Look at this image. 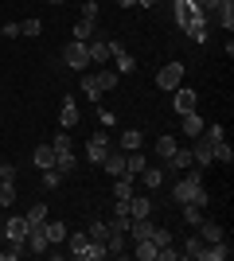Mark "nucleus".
Wrapping results in <instances>:
<instances>
[{"label":"nucleus","mask_w":234,"mask_h":261,"mask_svg":"<svg viewBox=\"0 0 234 261\" xmlns=\"http://www.w3.org/2000/svg\"><path fill=\"white\" fill-rule=\"evenodd\" d=\"M101 257H110V253H106V242H94V238H90L78 261H101Z\"/></svg>","instance_id":"nucleus-24"},{"label":"nucleus","mask_w":234,"mask_h":261,"mask_svg":"<svg viewBox=\"0 0 234 261\" xmlns=\"http://www.w3.org/2000/svg\"><path fill=\"white\" fill-rule=\"evenodd\" d=\"M110 230H113V234H125V230H129V218H125V215H113L110 218Z\"/></svg>","instance_id":"nucleus-43"},{"label":"nucleus","mask_w":234,"mask_h":261,"mask_svg":"<svg viewBox=\"0 0 234 261\" xmlns=\"http://www.w3.org/2000/svg\"><path fill=\"white\" fill-rule=\"evenodd\" d=\"M94 78H98V90H113V86H117V78H121V74H117V70H110V66H101V70H98V74H94Z\"/></svg>","instance_id":"nucleus-29"},{"label":"nucleus","mask_w":234,"mask_h":261,"mask_svg":"<svg viewBox=\"0 0 234 261\" xmlns=\"http://www.w3.org/2000/svg\"><path fill=\"white\" fill-rule=\"evenodd\" d=\"M203 125H207V121L199 117V109H195V113H184V137H199Z\"/></svg>","instance_id":"nucleus-23"},{"label":"nucleus","mask_w":234,"mask_h":261,"mask_svg":"<svg viewBox=\"0 0 234 261\" xmlns=\"http://www.w3.org/2000/svg\"><path fill=\"white\" fill-rule=\"evenodd\" d=\"M191 141H195V144H191V160L199 164V168H207V164L215 160V141L207 137V133H199V137H191Z\"/></svg>","instance_id":"nucleus-3"},{"label":"nucleus","mask_w":234,"mask_h":261,"mask_svg":"<svg viewBox=\"0 0 234 261\" xmlns=\"http://www.w3.org/2000/svg\"><path fill=\"white\" fill-rule=\"evenodd\" d=\"M4 238L12 246H23L28 242V218H8V226H4Z\"/></svg>","instance_id":"nucleus-8"},{"label":"nucleus","mask_w":234,"mask_h":261,"mask_svg":"<svg viewBox=\"0 0 234 261\" xmlns=\"http://www.w3.org/2000/svg\"><path fill=\"white\" fill-rule=\"evenodd\" d=\"M106 148H110V137H106V133H90V141H86V160L101 164V156H106Z\"/></svg>","instance_id":"nucleus-7"},{"label":"nucleus","mask_w":234,"mask_h":261,"mask_svg":"<svg viewBox=\"0 0 234 261\" xmlns=\"http://www.w3.org/2000/svg\"><path fill=\"white\" fill-rule=\"evenodd\" d=\"M94 32H98V23H94V20H78L74 23V39H78V43H90Z\"/></svg>","instance_id":"nucleus-27"},{"label":"nucleus","mask_w":234,"mask_h":261,"mask_svg":"<svg viewBox=\"0 0 234 261\" xmlns=\"http://www.w3.org/2000/svg\"><path fill=\"white\" fill-rule=\"evenodd\" d=\"M156 253H160V250H156L152 238H137V242H133V257H137V261H156Z\"/></svg>","instance_id":"nucleus-12"},{"label":"nucleus","mask_w":234,"mask_h":261,"mask_svg":"<svg viewBox=\"0 0 234 261\" xmlns=\"http://www.w3.org/2000/svg\"><path fill=\"white\" fill-rule=\"evenodd\" d=\"M82 20H94V23H98V0H82Z\"/></svg>","instance_id":"nucleus-41"},{"label":"nucleus","mask_w":234,"mask_h":261,"mask_svg":"<svg viewBox=\"0 0 234 261\" xmlns=\"http://www.w3.org/2000/svg\"><path fill=\"white\" fill-rule=\"evenodd\" d=\"M86 242H90V234H70V257H82Z\"/></svg>","instance_id":"nucleus-36"},{"label":"nucleus","mask_w":234,"mask_h":261,"mask_svg":"<svg viewBox=\"0 0 234 261\" xmlns=\"http://www.w3.org/2000/svg\"><path fill=\"white\" fill-rule=\"evenodd\" d=\"M176 148H179V144H176V137H168V133L160 137V141H156V156H164V160H168L172 152H176Z\"/></svg>","instance_id":"nucleus-34"},{"label":"nucleus","mask_w":234,"mask_h":261,"mask_svg":"<svg viewBox=\"0 0 234 261\" xmlns=\"http://www.w3.org/2000/svg\"><path fill=\"white\" fill-rule=\"evenodd\" d=\"M141 184H145V187H160V184H164V172H160V168H152V164H148L145 172H141Z\"/></svg>","instance_id":"nucleus-32"},{"label":"nucleus","mask_w":234,"mask_h":261,"mask_svg":"<svg viewBox=\"0 0 234 261\" xmlns=\"http://www.w3.org/2000/svg\"><path fill=\"white\" fill-rule=\"evenodd\" d=\"M86 234H90L94 242H110V234H113V230H110V222H106V218H94Z\"/></svg>","instance_id":"nucleus-26"},{"label":"nucleus","mask_w":234,"mask_h":261,"mask_svg":"<svg viewBox=\"0 0 234 261\" xmlns=\"http://www.w3.org/2000/svg\"><path fill=\"white\" fill-rule=\"evenodd\" d=\"M35 168H39V172L55 168V148H51V144H39V148H35Z\"/></svg>","instance_id":"nucleus-20"},{"label":"nucleus","mask_w":234,"mask_h":261,"mask_svg":"<svg viewBox=\"0 0 234 261\" xmlns=\"http://www.w3.org/2000/svg\"><path fill=\"white\" fill-rule=\"evenodd\" d=\"M117 4H121V8H133V4H137V0H117Z\"/></svg>","instance_id":"nucleus-49"},{"label":"nucleus","mask_w":234,"mask_h":261,"mask_svg":"<svg viewBox=\"0 0 234 261\" xmlns=\"http://www.w3.org/2000/svg\"><path fill=\"white\" fill-rule=\"evenodd\" d=\"M51 148H55V152H70V129H63L55 137V141H51Z\"/></svg>","instance_id":"nucleus-40"},{"label":"nucleus","mask_w":234,"mask_h":261,"mask_svg":"<svg viewBox=\"0 0 234 261\" xmlns=\"http://www.w3.org/2000/svg\"><path fill=\"white\" fill-rule=\"evenodd\" d=\"M59 184H63V175H59L55 168H47L43 172V187H59Z\"/></svg>","instance_id":"nucleus-44"},{"label":"nucleus","mask_w":234,"mask_h":261,"mask_svg":"<svg viewBox=\"0 0 234 261\" xmlns=\"http://www.w3.org/2000/svg\"><path fill=\"white\" fill-rule=\"evenodd\" d=\"M179 211H184V222H188V226H199L203 222V207H195V203H179Z\"/></svg>","instance_id":"nucleus-30"},{"label":"nucleus","mask_w":234,"mask_h":261,"mask_svg":"<svg viewBox=\"0 0 234 261\" xmlns=\"http://www.w3.org/2000/svg\"><path fill=\"white\" fill-rule=\"evenodd\" d=\"M23 218H28V226H39V222H43V218H47V207H43V203H35V207L28 211V215H23Z\"/></svg>","instance_id":"nucleus-37"},{"label":"nucleus","mask_w":234,"mask_h":261,"mask_svg":"<svg viewBox=\"0 0 234 261\" xmlns=\"http://www.w3.org/2000/svg\"><path fill=\"white\" fill-rule=\"evenodd\" d=\"M43 230H47V242H51V246H59V242L67 238V226L55 222V218H43Z\"/></svg>","instance_id":"nucleus-22"},{"label":"nucleus","mask_w":234,"mask_h":261,"mask_svg":"<svg viewBox=\"0 0 234 261\" xmlns=\"http://www.w3.org/2000/svg\"><path fill=\"white\" fill-rule=\"evenodd\" d=\"M219 20H223V28H226V32L234 28V12H230V0H223V4H219Z\"/></svg>","instance_id":"nucleus-39"},{"label":"nucleus","mask_w":234,"mask_h":261,"mask_svg":"<svg viewBox=\"0 0 234 261\" xmlns=\"http://www.w3.org/2000/svg\"><path fill=\"white\" fill-rule=\"evenodd\" d=\"M137 4H141V8H152V4H156V0H137Z\"/></svg>","instance_id":"nucleus-47"},{"label":"nucleus","mask_w":234,"mask_h":261,"mask_svg":"<svg viewBox=\"0 0 234 261\" xmlns=\"http://www.w3.org/2000/svg\"><path fill=\"white\" fill-rule=\"evenodd\" d=\"M133 195V175H113V199H129Z\"/></svg>","instance_id":"nucleus-25"},{"label":"nucleus","mask_w":234,"mask_h":261,"mask_svg":"<svg viewBox=\"0 0 234 261\" xmlns=\"http://www.w3.org/2000/svg\"><path fill=\"white\" fill-rule=\"evenodd\" d=\"M82 94H86V98H94V101L101 98V90H98V78H94V74H86V70H82Z\"/></svg>","instance_id":"nucleus-33"},{"label":"nucleus","mask_w":234,"mask_h":261,"mask_svg":"<svg viewBox=\"0 0 234 261\" xmlns=\"http://www.w3.org/2000/svg\"><path fill=\"white\" fill-rule=\"evenodd\" d=\"M199 4H203V8H215V4H219V0H199Z\"/></svg>","instance_id":"nucleus-48"},{"label":"nucleus","mask_w":234,"mask_h":261,"mask_svg":"<svg viewBox=\"0 0 234 261\" xmlns=\"http://www.w3.org/2000/svg\"><path fill=\"white\" fill-rule=\"evenodd\" d=\"M141 144H145V133L141 129H125L121 133V148L125 152H133V148H141Z\"/></svg>","instance_id":"nucleus-28"},{"label":"nucleus","mask_w":234,"mask_h":261,"mask_svg":"<svg viewBox=\"0 0 234 261\" xmlns=\"http://www.w3.org/2000/svg\"><path fill=\"white\" fill-rule=\"evenodd\" d=\"M156 86L164 90V94H172L176 86H184V63H164L156 70Z\"/></svg>","instance_id":"nucleus-2"},{"label":"nucleus","mask_w":234,"mask_h":261,"mask_svg":"<svg viewBox=\"0 0 234 261\" xmlns=\"http://www.w3.org/2000/svg\"><path fill=\"white\" fill-rule=\"evenodd\" d=\"M51 4H63V0H51Z\"/></svg>","instance_id":"nucleus-50"},{"label":"nucleus","mask_w":234,"mask_h":261,"mask_svg":"<svg viewBox=\"0 0 234 261\" xmlns=\"http://www.w3.org/2000/svg\"><path fill=\"white\" fill-rule=\"evenodd\" d=\"M176 16H179V23L188 28V35L195 39V43H207V32H203V12H199V4H195V0H176Z\"/></svg>","instance_id":"nucleus-1"},{"label":"nucleus","mask_w":234,"mask_h":261,"mask_svg":"<svg viewBox=\"0 0 234 261\" xmlns=\"http://www.w3.org/2000/svg\"><path fill=\"white\" fill-rule=\"evenodd\" d=\"M110 63H113V70H117V74H133V70H137V63H133V55L125 51V47H121V51H117V55H113Z\"/></svg>","instance_id":"nucleus-18"},{"label":"nucleus","mask_w":234,"mask_h":261,"mask_svg":"<svg viewBox=\"0 0 234 261\" xmlns=\"http://www.w3.org/2000/svg\"><path fill=\"white\" fill-rule=\"evenodd\" d=\"M23 250H35V253H47V250H51L43 222H39V226H28V242H23Z\"/></svg>","instance_id":"nucleus-6"},{"label":"nucleus","mask_w":234,"mask_h":261,"mask_svg":"<svg viewBox=\"0 0 234 261\" xmlns=\"http://www.w3.org/2000/svg\"><path fill=\"white\" fill-rule=\"evenodd\" d=\"M0 35H4V39H20V23H4V32H0Z\"/></svg>","instance_id":"nucleus-46"},{"label":"nucleus","mask_w":234,"mask_h":261,"mask_svg":"<svg viewBox=\"0 0 234 261\" xmlns=\"http://www.w3.org/2000/svg\"><path fill=\"white\" fill-rule=\"evenodd\" d=\"M86 51H90V63H110V43L106 39H90Z\"/></svg>","instance_id":"nucleus-17"},{"label":"nucleus","mask_w":234,"mask_h":261,"mask_svg":"<svg viewBox=\"0 0 234 261\" xmlns=\"http://www.w3.org/2000/svg\"><path fill=\"white\" fill-rule=\"evenodd\" d=\"M191 164H195V160H191V148H176V152L164 160V168H172V172H188Z\"/></svg>","instance_id":"nucleus-10"},{"label":"nucleus","mask_w":234,"mask_h":261,"mask_svg":"<svg viewBox=\"0 0 234 261\" xmlns=\"http://www.w3.org/2000/svg\"><path fill=\"white\" fill-rule=\"evenodd\" d=\"M226 257H230V246H226V238H223V242L203 246V257H199V261H226Z\"/></svg>","instance_id":"nucleus-14"},{"label":"nucleus","mask_w":234,"mask_h":261,"mask_svg":"<svg viewBox=\"0 0 234 261\" xmlns=\"http://www.w3.org/2000/svg\"><path fill=\"white\" fill-rule=\"evenodd\" d=\"M195 230H199V238L207 242V246H211V242H223V226H219V222H211V218H203Z\"/></svg>","instance_id":"nucleus-15"},{"label":"nucleus","mask_w":234,"mask_h":261,"mask_svg":"<svg viewBox=\"0 0 234 261\" xmlns=\"http://www.w3.org/2000/svg\"><path fill=\"white\" fill-rule=\"evenodd\" d=\"M215 160H223V164L234 160V148H230V141H226V137H223V141H215Z\"/></svg>","instance_id":"nucleus-35"},{"label":"nucleus","mask_w":234,"mask_h":261,"mask_svg":"<svg viewBox=\"0 0 234 261\" xmlns=\"http://www.w3.org/2000/svg\"><path fill=\"white\" fill-rule=\"evenodd\" d=\"M59 125H63V129H74V125H78V106H74V101H63V109H59Z\"/></svg>","instance_id":"nucleus-19"},{"label":"nucleus","mask_w":234,"mask_h":261,"mask_svg":"<svg viewBox=\"0 0 234 261\" xmlns=\"http://www.w3.org/2000/svg\"><path fill=\"white\" fill-rule=\"evenodd\" d=\"M152 215V199L148 195H129V218H148Z\"/></svg>","instance_id":"nucleus-11"},{"label":"nucleus","mask_w":234,"mask_h":261,"mask_svg":"<svg viewBox=\"0 0 234 261\" xmlns=\"http://www.w3.org/2000/svg\"><path fill=\"white\" fill-rule=\"evenodd\" d=\"M203 246H207V242H203L199 234H191V238L184 242V246H179V257H188V261H199V257H203Z\"/></svg>","instance_id":"nucleus-13"},{"label":"nucleus","mask_w":234,"mask_h":261,"mask_svg":"<svg viewBox=\"0 0 234 261\" xmlns=\"http://www.w3.org/2000/svg\"><path fill=\"white\" fill-rule=\"evenodd\" d=\"M152 242H156V250H160V246H172V230L152 226Z\"/></svg>","instance_id":"nucleus-38"},{"label":"nucleus","mask_w":234,"mask_h":261,"mask_svg":"<svg viewBox=\"0 0 234 261\" xmlns=\"http://www.w3.org/2000/svg\"><path fill=\"white\" fill-rule=\"evenodd\" d=\"M16 203V179H0V207Z\"/></svg>","instance_id":"nucleus-31"},{"label":"nucleus","mask_w":234,"mask_h":261,"mask_svg":"<svg viewBox=\"0 0 234 261\" xmlns=\"http://www.w3.org/2000/svg\"><path fill=\"white\" fill-rule=\"evenodd\" d=\"M160 261H176L179 257V250H172V246H160V253H156Z\"/></svg>","instance_id":"nucleus-45"},{"label":"nucleus","mask_w":234,"mask_h":261,"mask_svg":"<svg viewBox=\"0 0 234 261\" xmlns=\"http://www.w3.org/2000/svg\"><path fill=\"white\" fill-rule=\"evenodd\" d=\"M67 63H70V70H78V74H82V70L90 66V51H86V43L70 39V43H67Z\"/></svg>","instance_id":"nucleus-5"},{"label":"nucleus","mask_w":234,"mask_h":261,"mask_svg":"<svg viewBox=\"0 0 234 261\" xmlns=\"http://www.w3.org/2000/svg\"><path fill=\"white\" fill-rule=\"evenodd\" d=\"M172 94H176V98H172V106H176V113H179V117H184V113H195V109H199V94H195L191 86H176Z\"/></svg>","instance_id":"nucleus-4"},{"label":"nucleus","mask_w":234,"mask_h":261,"mask_svg":"<svg viewBox=\"0 0 234 261\" xmlns=\"http://www.w3.org/2000/svg\"><path fill=\"white\" fill-rule=\"evenodd\" d=\"M39 32H43V23H39V20H23L20 23V35H39Z\"/></svg>","instance_id":"nucleus-42"},{"label":"nucleus","mask_w":234,"mask_h":261,"mask_svg":"<svg viewBox=\"0 0 234 261\" xmlns=\"http://www.w3.org/2000/svg\"><path fill=\"white\" fill-rule=\"evenodd\" d=\"M101 168L110 175H125V148L117 152V148H106V156H101Z\"/></svg>","instance_id":"nucleus-9"},{"label":"nucleus","mask_w":234,"mask_h":261,"mask_svg":"<svg viewBox=\"0 0 234 261\" xmlns=\"http://www.w3.org/2000/svg\"><path fill=\"white\" fill-rule=\"evenodd\" d=\"M148 168V160L141 156V148H133V152H125V175H141Z\"/></svg>","instance_id":"nucleus-16"},{"label":"nucleus","mask_w":234,"mask_h":261,"mask_svg":"<svg viewBox=\"0 0 234 261\" xmlns=\"http://www.w3.org/2000/svg\"><path fill=\"white\" fill-rule=\"evenodd\" d=\"M78 168V160H74V152H55V172L63 175V179H67L70 172H74Z\"/></svg>","instance_id":"nucleus-21"}]
</instances>
